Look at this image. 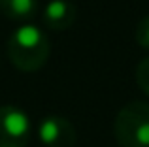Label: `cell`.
Wrapping results in <instances>:
<instances>
[{
  "mask_svg": "<svg viewBox=\"0 0 149 147\" xmlns=\"http://www.w3.org/2000/svg\"><path fill=\"white\" fill-rule=\"evenodd\" d=\"M0 11L11 21H29L38 11V0H0Z\"/></svg>",
  "mask_w": 149,
  "mask_h": 147,
  "instance_id": "obj_6",
  "label": "cell"
},
{
  "mask_svg": "<svg viewBox=\"0 0 149 147\" xmlns=\"http://www.w3.org/2000/svg\"><path fill=\"white\" fill-rule=\"evenodd\" d=\"M32 136L30 119L21 107L0 106V147H26Z\"/></svg>",
  "mask_w": 149,
  "mask_h": 147,
  "instance_id": "obj_3",
  "label": "cell"
},
{
  "mask_svg": "<svg viewBox=\"0 0 149 147\" xmlns=\"http://www.w3.org/2000/svg\"><path fill=\"white\" fill-rule=\"evenodd\" d=\"M134 36H136V42H138L140 47H143V49L149 51V15L140 19V23L136 25Z\"/></svg>",
  "mask_w": 149,
  "mask_h": 147,
  "instance_id": "obj_8",
  "label": "cell"
},
{
  "mask_svg": "<svg viewBox=\"0 0 149 147\" xmlns=\"http://www.w3.org/2000/svg\"><path fill=\"white\" fill-rule=\"evenodd\" d=\"M136 83L149 96V57L142 59L136 66Z\"/></svg>",
  "mask_w": 149,
  "mask_h": 147,
  "instance_id": "obj_7",
  "label": "cell"
},
{
  "mask_svg": "<svg viewBox=\"0 0 149 147\" xmlns=\"http://www.w3.org/2000/svg\"><path fill=\"white\" fill-rule=\"evenodd\" d=\"M77 19V8L70 0H51L44 10V25L51 30H66Z\"/></svg>",
  "mask_w": 149,
  "mask_h": 147,
  "instance_id": "obj_5",
  "label": "cell"
},
{
  "mask_svg": "<svg viewBox=\"0 0 149 147\" xmlns=\"http://www.w3.org/2000/svg\"><path fill=\"white\" fill-rule=\"evenodd\" d=\"M51 53L49 38L34 25L17 26L8 40V57L21 72H36L47 62Z\"/></svg>",
  "mask_w": 149,
  "mask_h": 147,
  "instance_id": "obj_1",
  "label": "cell"
},
{
  "mask_svg": "<svg viewBox=\"0 0 149 147\" xmlns=\"http://www.w3.org/2000/svg\"><path fill=\"white\" fill-rule=\"evenodd\" d=\"M113 134L121 147H149V104L134 100L123 106L113 123Z\"/></svg>",
  "mask_w": 149,
  "mask_h": 147,
  "instance_id": "obj_2",
  "label": "cell"
},
{
  "mask_svg": "<svg viewBox=\"0 0 149 147\" xmlns=\"http://www.w3.org/2000/svg\"><path fill=\"white\" fill-rule=\"evenodd\" d=\"M38 138L45 147H74L77 134L74 125L61 115H47L38 125Z\"/></svg>",
  "mask_w": 149,
  "mask_h": 147,
  "instance_id": "obj_4",
  "label": "cell"
}]
</instances>
